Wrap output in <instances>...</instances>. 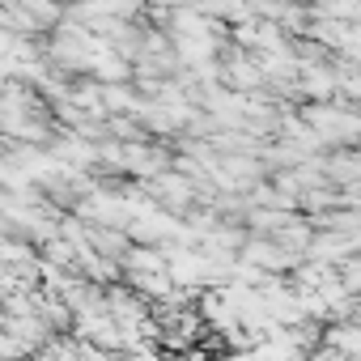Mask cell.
I'll return each mask as SVG.
<instances>
[{
  "instance_id": "1",
  "label": "cell",
  "mask_w": 361,
  "mask_h": 361,
  "mask_svg": "<svg viewBox=\"0 0 361 361\" xmlns=\"http://www.w3.org/2000/svg\"><path fill=\"white\" fill-rule=\"evenodd\" d=\"M217 26L204 18V13H196V9H174V18H170V39H174V51H178V60H183L188 68H204V64H213V56H217V47H221V35H213Z\"/></svg>"
},
{
  "instance_id": "3",
  "label": "cell",
  "mask_w": 361,
  "mask_h": 361,
  "mask_svg": "<svg viewBox=\"0 0 361 361\" xmlns=\"http://www.w3.org/2000/svg\"><path fill=\"white\" fill-rule=\"evenodd\" d=\"M221 81H226L230 90H238V94H251V90H259V85L268 81V73H264L259 56H234V60H226Z\"/></svg>"
},
{
  "instance_id": "2",
  "label": "cell",
  "mask_w": 361,
  "mask_h": 361,
  "mask_svg": "<svg viewBox=\"0 0 361 361\" xmlns=\"http://www.w3.org/2000/svg\"><path fill=\"white\" fill-rule=\"evenodd\" d=\"M302 119L314 128V136L323 145H353L361 136V115L357 111H344L340 102H306L302 106Z\"/></svg>"
},
{
  "instance_id": "4",
  "label": "cell",
  "mask_w": 361,
  "mask_h": 361,
  "mask_svg": "<svg viewBox=\"0 0 361 361\" xmlns=\"http://www.w3.org/2000/svg\"><path fill=\"white\" fill-rule=\"evenodd\" d=\"M73 5H85V0H73Z\"/></svg>"
}]
</instances>
